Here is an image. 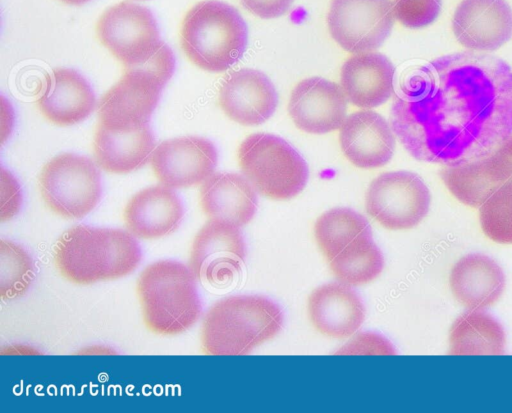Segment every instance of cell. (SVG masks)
<instances>
[{
    "mask_svg": "<svg viewBox=\"0 0 512 413\" xmlns=\"http://www.w3.org/2000/svg\"><path fill=\"white\" fill-rule=\"evenodd\" d=\"M178 194L163 184L146 187L134 194L123 212L125 228L135 238L154 240L170 235L184 218Z\"/></svg>",
    "mask_w": 512,
    "mask_h": 413,
    "instance_id": "obj_18",
    "label": "cell"
},
{
    "mask_svg": "<svg viewBox=\"0 0 512 413\" xmlns=\"http://www.w3.org/2000/svg\"><path fill=\"white\" fill-rule=\"evenodd\" d=\"M246 256L241 227L209 219L192 241L189 267L199 281L219 286L241 273Z\"/></svg>",
    "mask_w": 512,
    "mask_h": 413,
    "instance_id": "obj_12",
    "label": "cell"
},
{
    "mask_svg": "<svg viewBox=\"0 0 512 413\" xmlns=\"http://www.w3.org/2000/svg\"><path fill=\"white\" fill-rule=\"evenodd\" d=\"M281 307L263 295L240 294L216 301L205 313L201 346L209 355H246L282 330Z\"/></svg>",
    "mask_w": 512,
    "mask_h": 413,
    "instance_id": "obj_3",
    "label": "cell"
},
{
    "mask_svg": "<svg viewBox=\"0 0 512 413\" xmlns=\"http://www.w3.org/2000/svg\"><path fill=\"white\" fill-rule=\"evenodd\" d=\"M308 316L313 327L329 338L354 335L365 320V306L353 286L330 282L314 289L308 297Z\"/></svg>",
    "mask_w": 512,
    "mask_h": 413,
    "instance_id": "obj_20",
    "label": "cell"
},
{
    "mask_svg": "<svg viewBox=\"0 0 512 413\" xmlns=\"http://www.w3.org/2000/svg\"><path fill=\"white\" fill-rule=\"evenodd\" d=\"M337 354L393 355L396 354V351L384 336L365 332L355 336L349 343L339 349Z\"/></svg>",
    "mask_w": 512,
    "mask_h": 413,
    "instance_id": "obj_32",
    "label": "cell"
},
{
    "mask_svg": "<svg viewBox=\"0 0 512 413\" xmlns=\"http://www.w3.org/2000/svg\"><path fill=\"white\" fill-rule=\"evenodd\" d=\"M218 151L209 139L184 136L162 141L150 157L152 170L163 184L172 189L202 184L217 166Z\"/></svg>",
    "mask_w": 512,
    "mask_h": 413,
    "instance_id": "obj_13",
    "label": "cell"
},
{
    "mask_svg": "<svg viewBox=\"0 0 512 413\" xmlns=\"http://www.w3.org/2000/svg\"><path fill=\"white\" fill-rule=\"evenodd\" d=\"M181 47L197 67L219 73L236 64L248 44V28L239 11L219 0H204L186 13Z\"/></svg>",
    "mask_w": 512,
    "mask_h": 413,
    "instance_id": "obj_5",
    "label": "cell"
},
{
    "mask_svg": "<svg viewBox=\"0 0 512 413\" xmlns=\"http://www.w3.org/2000/svg\"><path fill=\"white\" fill-rule=\"evenodd\" d=\"M237 157L242 174L257 193L269 199H292L307 184L309 169L305 159L274 134L249 135L240 144Z\"/></svg>",
    "mask_w": 512,
    "mask_h": 413,
    "instance_id": "obj_6",
    "label": "cell"
},
{
    "mask_svg": "<svg viewBox=\"0 0 512 413\" xmlns=\"http://www.w3.org/2000/svg\"><path fill=\"white\" fill-rule=\"evenodd\" d=\"M112 351V349L103 348L101 346H92L90 348H87L86 351L81 352H84L82 354H111Z\"/></svg>",
    "mask_w": 512,
    "mask_h": 413,
    "instance_id": "obj_35",
    "label": "cell"
},
{
    "mask_svg": "<svg viewBox=\"0 0 512 413\" xmlns=\"http://www.w3.org/2000/svg\"><path fill=\"white\" fill-rule=\"evenodd\" d=\"M440 176L461 203L480 207L499 188L512 184V135L481 159L460 166H445Z\"/></svg>",
    "mask_w": 512,
    "mask_h": 413,
    "instance_id": "obj_14",
    "label": "cell"
},
{
    "mask_svg": "<svg viewBox=\"0 0 512 413\" xmlns=\"http://www.w3.org/2000/svg\"><path fill=\"white\" fill-rule=\"evenodd\" d=\"M391 0H332L327 14L331 37L350 53L378 49L394 25Z\"/></svg>",
    "mask_w": 512,
    "mask_h": 413,
    "instance_id": "obj_10",
    "label": "cell"
},
{
    "mask_svg": "<svg viewBox=\"0 0 512 413\" xmlns=\"http://www.w3.org/2000/svg\"><path fill=\"white\" fill-rule=\"evenodd\" d=\"M155 137L150 125L113 131L98 124L93 152L97 165L104 171L125 174L143 167L155 149Z\"/></svg>",
    "mask_w": 512,
    "mask_h": 413,
    "instance_id": "obj_25",
    "label": "cell"
},
{
    "mask_svg": "<svg viewBox=\"0 0 512 413\" xmlns=\"http://www.w3.org/2000/svg\"><path fill=\"white\" fill-rule=\"evenodd\" d=\"M430 202V191L422 178L404 170L380 174L365 195L366 212L388 230L417 226L427 215Z\"/></svg>",
    "mask_w": 512,
    "mask_h": 413,
    "instance_id": "obj_9",
    "label": "cell"
},
{
    "mask_svg": "<svg viewBox=\"0 0 512 413\" xmlns=\"http://www.w3.org/2000/svg\"><path fill=\"white\" fill-rule=\"evenodd\" d=\"M479 219L488 238L512 244V184L499 188L480 206Z\"/></svg>",
    "mask_w": 512,
    "mask_h": 413,
    "instance_id": "obj_30",
    "label": "cell"
},
{
    "mask_svg": "<svg viewBox=\"0 0 512 413\" xmlns=\"http://www.w3.org/2000/svg\"><path fill=\"white\" fill-rule=\"evenodd\" d=\"M390 124L419 161L454 167L481 159L512 135V68L482 52L438 57L402 84Z\"/></svg>",
    "mask_w": 512,
    "mask_h": 413,
    "instance_id": "obj_1",
    "label": "cell"
},
{
    "mask_svg": "<svg viewBox=\"0 0 512 413\" xmlns=\"http://www.w3.org/2000/svg\"><path fill=\"white\" fill-rule=\"evenodd\" d=\"M245 9L262 19H273L285 14L295 0H240Z\"/></svg>",
    "mask_w": 512,
    "mask_h": 413,
    "instance_id": "obj_34",
    "label": "cell"
},
{
    "mask_svg": "<svg viewBox=\"0 0 512 413\" xmlns=\"http://www.w3.org/2000/svg\"><path fill=\"white\" fill-rule=\"evenodd\" d=\"M452 30L471 51H495L512 37V9L506 0H462Z\"/></svg>",
    "mask_w": 512,
    "mask_h": 413,
    "instance_id": "obj_16",
    "label": "cell"
},
{
    "mask_svg": "<svg viewBox=\"0 0 512 413\" xmlns=\"http://www.w3.org/2000/svg\"><path fill=\"white\" fill-rule=\"evenodd\" d=\"M199 199L208 219L238 227L247 225L258 207L255 188L244 175L233 172L212 174L202 183Z\"/></svg>",
    "mask_w": 512,
    "mask_h": 413,
    "instance_id": "obj_23",
    "label": "cell"
},
{
    "mask_svg": "<svg viewBox=\"0 0 512 413\" xmlns=\"http://www.w3.org/2000/svg\"><path fill=\"white\" fill-rule=\"evenodd\" d=\"M339 143L345 157L363 169L386 165L395 149L391 125L382 115L368 109L356 111L345 119Z\"/></svg>",
    "mask_w": 512,
    "mask_h": 413,
    "instance_id": "obj_19",
    "label": "cell"
},
{
    "mask_svg": "<svg viewBox=\"0 0 512 413\" xmlns=\"http://www.w3.org/2000/svg\"><path fill=\"white\" fill-rule=\"evenodd\" d=\"M142 260V250L127 230L75 225L58 238L54 263L71 283L89 285L132 273Z\"/></svg>",
    "mask_w": 512,
    "mask_h": 413,
    "instance_id": "obj_2",
    "label": "cell"
},
{
    "mask_svg": "<svg viewBox=\"0 0 512 413\" xmlns=\"http://www.w3.org/2000/svg\"><path fill=\"white\" fill-rule=\"evenodd\" d=\"M35 277L31 255L19 244L6 239L0 241V296L12 300L23 296Z\"/></svg>",
    "mask_w": 512,
    "mask_h": 413,
    "instance_id": "obj_29",
    "label": "cell"
},
{
    "mask_svg": "<svg viewBox=\"0 0 512 413\" xmlns=\"http://www.w3.org/2000/svg\"><path fill=\"white\" fill-rule=\"evenodd\" d=\"M165 85L159 76L141 67L125 68L121 79L99 101V124L113 131L149 124Z\"/></svg>",
    "mask_w": 512,
    "mask_h": 413,
    "instance_id": "obj_11",
    "label": "cell"
},
{
    "mask_svg": "<svg viewBox=\"0 0 512 413\" xmlns=\"http://www.w3.org/2000/svg\"><path fill=\"white\" fill-rule=\"evenodd\" d=\"M2 199L0 221L3 223L12 219L19 212L22 205L21 188L13 175L2 169Z\"/></svg>",
    "mask_w": 512,
    "mask_h": 413,
    "instance_id": "obj_33",
    "label": "cell"
},
{
    "mask_svg": "<svg viewBox=\"0 0 512 413\" xmlns=\"http://www.w3.org/2000/svg\"><path fill=\"white\" fill-rule=\"evenodd\" d=\"M455 299L468 309L492 306L505 288V275L495 260L487 255L471 253L460 258L449 276Z\"/></svg>",
    "mask_w": 512,
    "mask_h": 413,
    "instance_id": "obj_24",
    "label": "cell"
},
{
    "mask_svg": "<svg viewBox=\"0 0 512 413\" xmlns=\"http://www.w3.org/2000/svg\"><path fill=\"white\" fill-rule=\"evenodd\" d=\"M329 266L338 281L350 286H361L381 274L384 257L370 233L350 243L329 261Z\"/></svg>",
    "mask_w": 512,
    "mask_h": 413,
    "instance_id": "obj_28",
    "label": "cell"
},
{
    "mask_svg": "<svg viewBox=\"0 0 512 413\" xmlns=\"http://www.w3.org/2000/svg\"><path fill=\"white\" fill-rule=\"evenodd\" d=\"M442 0H394V17L405 27L419 29L433 23L440 11Z\"/></svg>",
    "mask_w": 512,
    "mask_h": 413,
    "instance_id": "obj_31",
    "label": "cell"
},
{
    "mask_svg": "<svg viewBox=\"0 0 512 413\" xmlns=\"http://www.w3.org/2000/svg\"><path fill=\"white\" fill-rule=\"evenodd\" d=\"M506 336L503 326L482 309H469L450 328L449 354L502 355Z\"/></svg>",
    "mask_w": 512,
    "mask_h": 413,
    "instance_id": "obj_26",
    "label": "cell"
},
{
    "mask_svg": "<svg viewBox=\"0 0 512 413\" xmlns=\"http://www.w3.org/2000/svg\"><path fill=\"white\" fill-rule=\"evenodd\" d=\"M37 104L51 123L70 126L84 121L95 110L97 102L91 85L79 72L58 68L46 77Z\"/></svg>",
    "mask_w": 512,
    "mask_h": 413,
    "instance_id": "obj_22",
    "label": "cell"
},
{
    "mask_svg": "<svg viewBox=\"0 0 512 413\" xmlns=\"http://www.w3.org/2000/svg\"><path fill=\"white\" fill-rule=\"evenodd\" d=\"M315 241L329 262L356 239L372 233L367 219L347 207L332 208L321 214L313 228Z\"/></svg>",
    "mask_w": 512,
    "mask_h": 413,
    "instance_id": "obj_27",
    "label": "cell"
},
{
    "mask_svg": "<svg viewBox=\"0 0 512 413\" xmlns=\"http://www.w3.org/2000/svg\"><path fill=\"white\" fill-rule=\"evenodd\" d=\"M59 1H61L62 3H65L67 5L80 6V5L88 3L91 0H59Z\"/></svg>",
    "mask_w": 512,
    "mask_h": 413,
    "instance_id": "obj_36",
    "label": "cell"
},
{
    "mask_svg": "<svg viewBox=\"0 0 512 413\" xmlns=\"http://www.w3.org/2000/svg\"><path fill=\"white\" fill-rule=\"evenodd\" d=\"M346 110L347 98L341 86L322 77L300 81L288 102V113L296 127L310 134H325L341 128Z\"/></svg>",
    "mask_w": 512,
    "mask_h": 413,
    "instance_id": "obj_15",
    "label": "cell"
},
{
    "mask_svg": "<svg viewBox=\"0 0 512 413\" xmlns=\"http://www.w3.org/2000/svg\"><path fill=\"white\" fill-rule=\"evenodd\" d=\"M220 108L231 120L245 126L266 122L276 111L278 94L263 72L243 68L231 72L221 83Z\"/></svg>",
    "mask_w": 512,
    "mask_h": 413,
    "instance_id": "obj_17",
    "label": "cell"
},
{
    "mask_svg": "<svg viewBox=\"0 0 512 413\" xmlns=\"http://www.w3.org/2000/svg\"><path fill=\"white\" fill-rule=\"evenodd\" d=\"M395 67L379 52L356 53L342 65L340 86L347 100L362 109L384 104L394 92Z\"/></svg>",
    "mask_w": 512,
    "mask_h": 413,
    "instance_id": "obj_21",
    "label": "cell"
},
{
    "mask_svg": "<svg viewBox=\"0 0 512 413\" xmlns=\"http://www.w3.org/2000/svg\"><path fill=\"white\" fill-rule=\"evenodd\" d=\"M197 278L191 268L176 260H159L146 266L136 291L146 328L173 336L193 327L202 315Z\"/></svg>",
    "mask_w": 512,
    "mask_h": 413,
    "instance_id": "obj_4",
    "label": "cell"
},
{
    "mask_svg": "<svg viewBox=\"0 0 512 413\" xmlns=\"http://www.w3.org/2000/svg\"><path fill=\"white\" fill-rule=\"evenodd\" d=\"M39 190L52 212L65 219L78 220L99 203L102 196L101 174L90 158L62 153L42 168Z\"/></svg>",
    "mask_w": 512,
    "mask_h": 413,
    "instance_id": "obj_7",
    "label": "cell"
},
{
    "mask_svg": "<svg viewBox=\"0 0 512 413\" xmlns=\"http://www.w3.org/2000/svg\"><path fill=\"white\" fill-rule=\"evenodd\" d=\"M96 34L125 68L144 64L163 44L152 11L129 1L105 10L97 22Z\"/></svg>",
    "mask_w": 512,
    "mask_h": 413,
    "instance_id": "obj_8",
    "label": "cell"
}]
</instances>
